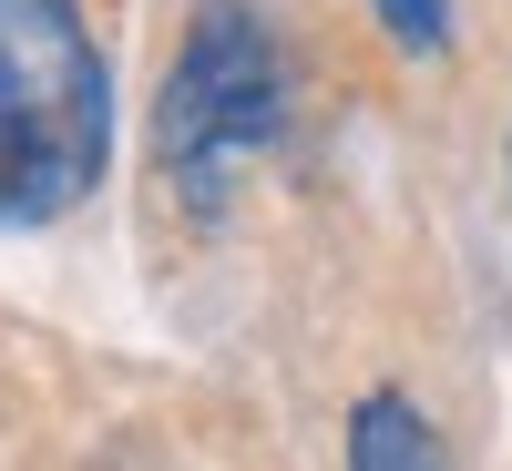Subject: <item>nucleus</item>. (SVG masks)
Segmentation results:
<instances>
[{"label":"nucleus","instance_id":"nucleus-1","mask_svg":"<svg viewBox=\"0 0 512 471\" xmlns=\"http://www.w3.org/2000/svg\"><path fill=\"white\" fill-rule=\"evenodd\" d=\"M113 164V72L82 0H0V226H62Z\"/></svg>","mask_w":512,"mask_h":471},{"label":"nucleus","instance_id":"nucleus-2","mask_svg":"<svg viewBox=\"0 0 512 471\" xmlns=\"http://www.w3.org/2000/svg\"><path fill=\"white\" fill-rule=\"evenodd\" d=\"M287 134V72H277V41L256 21V0H195L185 21V52L164 72V103H154V164L195 216H216L236 195V175Z\"/></svg>","mask_w":512,"mask_h":471},{"label":"nucleus","instance_id":"nucleus-3","mask_svg":"<svg viewBox=\"0 0 512 471\" xmlns=\"http://www.w3.org/2000/svg\"><path fill=\"white\" fill-rule=\"evenodd\" d=\"M349 461L359 471H431L441 461V441H431V420H420L410 400H359V420H349Z\"/></svg>","mask_w":512,"mask_h":471},{"label":"nucleus","instance_id":"nucleus-4","mask_svg":"<svg viewBox=\"0 0 512 471\" xmlns=\"http://www.w3.org/2000/svg\"><path fill=\"white\" fill-rule=\"evenodd\" d=\"M379 21H390L400 52H441L451 41V0H379Z\"/></svg>","mask_w":512,"mask_h":471}]
</instances>
